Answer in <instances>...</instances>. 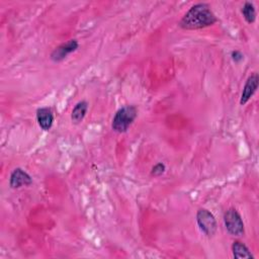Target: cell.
<instances>
[{
    "label": "cell",
    "instance_id": "cell-1",
    "mask_svg": "<svg viewBox=\"0 0 259 259\" xmlns=\"http://www.w3.org/2000/svg\"><path fill=\"white\" fill-rule=\"evenodd\" d=\"M218 21L215 14L206 3H196L180 19L178 25L182 29H201L214 24Z\"/></svg>",
    "mask_w": 259,
    "mask_h": 259
},
{
    "label": "cell",
    "instance_id": "cell-2",
    "mask_svg": "<svg viewBox=\"0 0 259 259\" xmlns=\"http://www.w3.org/2000/svg\"><path fill=\"white\" fill-rule=\"evenodd\" d=\"M138 115L135 105H124L116 110L111 121V127L116 133H125Z\"/></svg>",
    "mask_w": 259,
    "mask_h": 259
},
{
    "label": "cell",
    "instance_id": "cell-3",
    "mask_svg": "<svg viewBox=\"0 0 259 259\" xmlns=\"http://www.w3.org/2000/svg\"><path fill=\"white\" fill-rule=\"evenodd\" d=\"M224 224L227 232L232 236H242L245 233L243 219L236 208H229L224 213Z\"/></svg>",
    "mask_w": 259,
    "mask_h": 259
},
{
    "label": "cell",
    "instance_id": "cell-4",
    "mask_svg": "<svg viewBox=\"0 0 259 259\" xmlns=\"http://www.w3.org/2000/svg\"><path fill=\"white\" fill-rule=\"evenodd\" d=\"M196 223L200 231L208 238L212 237L218 229L214 215L206 208H199L196 212Z\"/></svg>",
    "mask_w": 259,
    "mask_h": 259
},
{
    "label": "cell",
    "instance_id": "cell-5",
    "mask_svg": "<svg viewBox=\"0 0 259 259\" xmlns=\"http://www.w3.org/2000/svg\"><path fill=\"white\" fill-rule=\"evenodd\" d=\"M78 48H79V42L77 39H75V38L69 39L66 42H63L60 46H58L57 48H55L50 55V59L55 63L62 62L70 54L76 52L78 50Z\"/></svg>",
    "mask_w": 259,
    "mask_h": 259
},
{
    "label": "cell",
    "instance_id": "cell-6",
    "mask_svg": "<svg viewBox=\"0 0 259 259\" xmlns=\"http://www.w3.org/2000/svg\"><path fill=\"white\" fill-rule=\"evenodd\" d=\"M32 184L31 176L22 168H15L9 177V186L13 189L20 188L22 186H29Z\"/></svg>",
    "mask_w": 259,
    "mask_h": 259
},
{
    "label": "cell",
    "instance_id": "cell-7",
    "mask_svg": "<svg viewBox=\"0 0 259 259\" xmlns=\"http://www.w3.org/2000/svg\"><path fill=\"white\" fill-rule=\"evenodd\" d=\"M258 82H259V76L257 73H253L250 75L243 87V91L240 97V104L244 105L246 104L250 98L254 95L258 88Z\"/></svg>",
    "mask_w": 259,
    "mask_h": 259
},
{
    "label": "cell",
    "instance_id": "cell-8",
    "mask_svg": "<svg viewBox=\"0 0 259 259\" xmlns=\"http://www.w3.org/2000/svg\"><path fill=\"white\" fill-rule=\"evenodd\" d=\"M36 121L44 131H50L54 123V113L50 107H39L36 110Z\"/></svg>",
    "mask_w": 259,
    "mask_h": 259
},
{
    "label": "cell",
    "instance_id": "cell-9",
    "mask_svg": "<svg viewBox=\"0 0 259 259\" xmlns=\"http://www.w3.org/2000/svg\"><path fill=\"white\" fill-rule=\"evenodd\" d=\"M233 257L236 259H254L250 249L241 241H234L232 244Z\"/></svg>",
    "mask_w": 259,
    "mask_h": 259
},
{
    "label": "cell",
    "instance_id": "cell-10",
    "mask_svg": "<svg viewBox=\"0 0 259 259\" xmlns=\"http://www.w3.org/2000/svg\"><path fill=\"white\" fill-rule=\"evenodd\" d=\"M87 111H88V102L86 100H80L75 104L72 110V113H71L72 121L76 124L80 123L86 116Z\"/></svg>",
    "mask_w": 259,
    "mask_h": 259
},
{
    "label": "cell",
    "instance_id": "cell-11",
    "mask_svg": "<svg viewBox=\"0 0 259 259\" xmlns=\"http://www.w3.org/2000/svg\"><path fill=\"white\" fill-rule=\"evenodd\" d=\"M241 12L248 23H253L256 20V9L253 3L246 1L241 9Z\"/></svg>",
    "mask_w": 259,
    "mask_h": 259
},
{
    "label": "cell",
    "instance_id": "cell-12",
    "mask_svg": "<svg viewBox=\"0 0 259 259\" xmlns=\"http://www.w3.org/2000/svg\"><path fill=\"white\" fill-rule=\"evenodd\" d=\"M166 170V166L164 163L162 162H159L157 163L156 165L153 166L152 170H151V176H154V177H159L161 176Z\"/></svg>",
    "mask_w": 259,
    "mask_h": 259
},
{
    "label": "cell",
    "instance_id": "cell-13",
    "mask_svg": "<svg viewBox=\"0 0 259 259\" xmlns=\"http://www.w3.org/2000/svg\"><path fill=\"white\" fill-rule=\"evenodd\" d=\"M231 57H232V60L235 62V63H240L243 59H244V55L238 51V50H235L231 53Z\"/></svg>",
    "mask_w": 259,
    "mask_h": 259
}]
</instances>
